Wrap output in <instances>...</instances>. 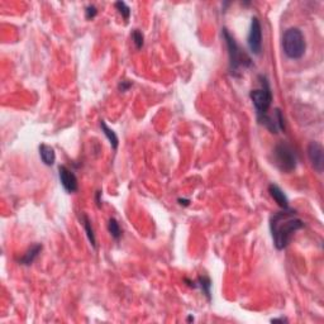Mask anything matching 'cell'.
<instances>
[{
    "label": "cell",
    "instance_id": "1",
    "mask_svg": "<svg viewBox=\"0 0 324 324\" xmlns=\"http://www.w3.org/2000/svg\"><path fill=\"white\" fill-rule=\"evenodd\" d=\"M303 227L304 222L296 217V212L291 208L273 213L270 218V230L276 248L280 251L286 248L294 234Z\"/></svg>",
    "mask_w": 324,
    "mask_h": 324
},
{
    "label": "cell",
    "instance_id": "2",
    "mask_svg": "<svg viewBox=\"0 0 324 324\" xmlns=\"http://www.w3.org/2000/svg\"><path fill=\"white\" fill-rule=\"evenodd\" d=\"M222 35L225 41L228 50V57H229V73L233 76H241V69H247L252 65V60L248 55L238 46L234 37L229 33L227 28H222Z\"/></svg>",
    "mask_w": 324,
    "mask_h": 324
},
{
    "label": "cell",
    "instance_id": "3",
    "mask_svg": "<svg viewBox=\"0 0 324 324\" xmlns=\"http://www.w3.org/2000/svg\"><path fill=\"white\" fill-rule=\"evenodd\" d=\"M257 80L258 84H260V88L251 90L249 98H251L252 103H253L256 115H257V121H260L265 115L268 114V109H270L271 104H272L273 98L268 79L265 75H258Z\"/></svg>",
    "mask_w": 324,
    "mask_h": 324
},
{
    "label": "cell",
    "instance_id": "4",
    "mask_svg": "<svg viewBox=\"0 0 324 324\" xmlns=\"http://www.w3.org/2000/svg\"><path fill=\"white\" fill-rule=\"evenodd\" d=\"M306 50L305 37L299 28H289L282 36V51L290 60H299Z\"/></svg>",
    "mask_w": 324,
    "mask_h": 324
},
{
    "label": "cell",
    "instance_id": "5",
    "mask_svg": "<svg viewBox=\"0 0 324 324\" xmlns=\"http://www.w3.org/2000/svg\"><path fill=\"white\" fill-rule=\"evenodd\" d=\"M273 164L284 174H290L296 169L297 157L294 148L285 142H280L273 148Z\"/></svg>",
    "mask_w": 324,
    "mask_h": 324
},
{
    "label": "cell",
    "instance_id": "6",
    "mask_svg": "<svg viewBox=\"0 0 324 324\" xmlns=\"http://www.w3.org/2000/svg\"><path fill=\"white\" fill-rule=\"evenodd\" d=\"M247 46L253 55H260L262 51V28L257 17H252L251 27L247 36Z\"/></svg>",
    "mask_w": 324,
    "mask_h": 324
},
{
    "label": "cell",
    "instance_id": "7",
    "mask_svg": "<svg viewBox=\"0 0 324 324\" xmlns=\"http://www.w3.org/2000/svg\"><path fill=\"white\" fill-rule=\"evenodd\" d=\"M258 123L265 126L266 128L273 134H277L279 132L285 131V118L279 108H276V109L273 110L272 115L270 114L265 115L262 119L258 121Z\"/></svg>",
    "mask_w": 324,
    "mask_h": 324
},
{
    "label": "cell",
    "instance_id": "8",
    "mask_svg": "<svg viewBox=\"0 0 324 324\" xmlns=\"http://www.w3.org/2000/svg\"><path fill=\"white\" fill-rule=\"evenodd\" d=\"M59 177H60V182L64 186L65 190L67 191L69 194L76 193L79 189V182H78V177L76 175L74 174L73 170H70L67 166L62 165V166L59 167Z\"/></svg>",
    "mask_w": 324,
    "mask_h": 324
},
{
    "label": "cell",
    "instance_id": "9",
    "mask_svg": "<svg viewBox=\"0 0 324 324\" xmlns=\"http://www.w3.org/2000/svg\"><path fill=\"white\" fill-rule=\"evenodd\" d=\"M308 157L316 172L321 174L324 166V153L323 147L318 142H310L308 146Z\"/></svg>",
    "mask_w": 324,
    "mask_h": 324
},
{
    "label": "cell",
    "instance_id": "10",
    "mask_svg": "<svg viewBox=\"0 0 324 324\" xmlns=\"http://www.w3.org/2000/svg\"><path fill=\"white\" fill-rule=\"evenodd\" d=\"M185 281L189 282V286L194 287V289H196V287H199V289L203 291V294L205 295L206 299L210 300L212 299V295H210V289H212V281H210V279L208 277V276H199L198 279L196 280H189V279H185Z\"/></svg>",
    "mask_w": 324,
    "mask_h": 324
},
{
    "label": "cell",
    "instance_id": "11",
    "mask_svg": "<svg viewBox=\"0 0 324 324\" xmlns=\"http://www.w3.org/2000/svg\"><path fill=\"white\" fill-rule=\"evenodd\" d=\"M42 248H43L42 244H40V243L32 244V246H31L30 248L26 251V253L23 254V256H22V257L18 260L19 265H23V266L32 265V263L38 258V256H40L41 252H42Z\"/></svg>",
    "mask_w": 324,
    "mask_h": 324
},
{
    "label": "cell",
    "instance_id": "12",
    "mask_svg": "<svg viewBox=\"0 0 324 324\" xmlns=\"http://www.w3.org/2000/svg\"><path fill=\"white\" fill-rule=\"evenodd\" d=\"M268 193H270L271 198L276 201V204H277L281 209H289V199H287V196L285 195L284 191H282L277 185H268Z\"/></svg>",
    "mask_w": 324,
    "mask_h": 324
},
{
    "label": "cell",
    "instance_id": "13",
    "mask_svg": "<svg viewBox=\"0 0 324 324\" xmlns=\"http://www.w3.org/2000/svg\"><path fill=\"white\" fill-rule=\"evenodd\" d=\"M40 156L46 166H54L55 161H56V153H55V150L51 146L42 143L40 146Z\"/></svg>",
    "mask_w": 324,
    "mask_h": 324
},
{
    "label": "cell",
    "instance_id": "14",
    "mask_svg": "<svg viewBox=\"0 0 324 324\" xmlns=\"http://www.w3.org/2000/svg\"><path fill=\"white\" fill-rule=\"evenodd\" d=\"M81 223H83L84 229H85L86 232V237H88L91 247H93V248H97V238H95L94 229H93V225H91V222L90 219H89L88 215L86 214L81 215Z\"/></svg>",
    "mask_w": 324,
    "mask_h": 324
},
{
    "label": "cell",
    "instance_id": "15",
    "mask_svg": "<svg viewBox=\"0 0 324 324\" xmlns=\"http://www.w3.org/2000/svg\"><path fill=\"white\" fill-rule=\"evenodd\" d=\"M100 128H102L103 133H104V136L107 137L108 141H109V143H110V146H112L113 150L117 151V148H118V145H119V141H118V137H117V134H115V132L113 131V129H110L104 121H100Z\"/></svg>",
    "mask_w": 324,
    "mask_h": 324
},
{
    "label": "cell",
    "instance_id": "16",
    "mask_svg": "<svg viewBox=\"0 0 324 324\" xmlns=\"http://www.w3.org/2000/svg\"><path fill=\"white\" fill-rule=\"evenodd\" d=\"M108 230H109L110 236H112L115 241H118L122 237V228L121 225H119L118 220L115 219V218H110V219L108 220Z\"/></svg>",
    "mask_w": 324,
    "mask_h": 324
},
{
    "label": "cell",
    "instance_id": "17",
    "mask_svg": "<svg viewBox=\"0 0 324 324\" xmlns=\"http://www.w3.org/2000/svg\"><path fill=\"white\" fill-rule=\"evenodd\" d=\"M114 7H115V9L119 12V14L123 17L124 21L128 22L129 17H131V8H129V7L127 6L124 2H117V3L114 4Z\"/></svg>",
    "mask_w": 324,
    "mask_h": 324
},
{
    "label": "cell",
    "instance_id": "18",
    "mask_svg": "<svg viewBox=\"0 0 324 324\" xmlns=\"http://www.w3.org/2000/svg\"><path fill=\"white\" fill-rule=\"evenodd\" d=\"M132 41H133V45L136 47V50H141L145 45V37H143V33L141 32L140 30H134L132 32Z\"/></svg>",
    "mask_w": 324,
    "mask_h": 324
},
{
    "label": "cell",
    "instance_id": "19",
    "mask_svg": "<svg viewBox=\"0 0 324 324\" xmlns=\"http://www.w3.org/2000/svg\"><path fill=\"white\" fill-rule=\"evenodd\" d=\"M97 16H98L97 7H95L94 4H89V6L85 8V18L88 19V21H91V19H94Z\"/></svg>",
    "mask_w": 324,
    "mask_h": 324
},
{
    "label": "cell",
    "instance_id": "20",
    "mask_svg": "<svg viewBox=\"0 0 324 324\" xmlns=\"http://www.w3.org/2000/svg\"><path fill=\"white\" fill-rule=\"evenodd\" d=\"M132 85H133V83L129 80H122L121 83L118 84V90L121 91V93H126V91H128L129 89L132 88Z\"/></svg>",
    "mask_w": 324,
    "mask_h": 324
},
{
    "label": "cell",
    "instance_id": "21",
    "mask_svg": "<svg viewBox=\"0 0 324 324\" xmlns=\"http://www.w3.org/2000/svg\"><path fill=\"white\" fill-rule=\"evenodd\" d=\"M95 201H97V205L102 206V191H97V194H95Z\"/></svg>",
    "mask_w": 324,
    "mask_h": 324
},
{
    "label": "cell",
    "instance_id": "22",
    "mask_svg": "<svg viewBox=\"0 0 324 324\" xmlns=\"http://www.w3.org/2000/svg\"><path fill=\"white\" fill-rule=\"evenodd\" d=\"M177 201H179V204L180 205H182V206H188L189 204H190V200H189V199H177Z\"/></svg>",
    "mask_w": 324,
    "mask_h": 324
},
{
    "label": "cell",
    "instance_id": "23",
    "mask_svg": "<svg viewBox=\"0 0 324 324\" xmlns=\"http://www.w3.org/2000/svg\"><path fill=\"white\" fill-rule=\"evenodd\" d=\"M272 323H277V321H281V323H286L287 321V319H285V318H277V319H272Z\"/></svg>",
    "mask_w": 324,
    "mask_h": 324
}]
</instances>
